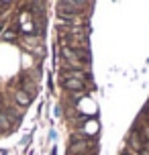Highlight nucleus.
Wrapping results in <instances>:
<instances>
[{"label": "nucleus", "instance_id": "obj_1", "mask_svg": "<svg viewBox=\"0 0 149 155\" xmlns=\"http://www.w3.org/2000/svg\"><path fill=\"white\" fill-rule=\"evenodd\" d=\"M96 151V141L92 137H74L68 147V153L70 155H94Z\"/></svg>", "mask_w": 149, "mask_h": 155}, {"label": "nucleus", "instance_id": "obj_2", "mask_svg": "<svg viewBox=\"0 0 149 155\" xmlns=\"http://www.w3.org/2000/svg\"><path fill=\"white\" fill-rule=\"evenodd\" d=\"M61 82H63V88L65 90H71V92H80V90L86 88V82L76 80V78H61Z\"/></svg>", "mask_w": 149, "mask_h": 155}, {"label": "nucleus", "instance_id": "obj_3", "mask_svg": "<svg viewBox=\"0 0 149 155\" xmlns=\"http://www.w3.org/2000/svg\"><path fill=\"white\" fill-rule=\"evenodd\" d=\"M129 145H131L135 151H139V153H143V151H145V143H143L139 131H133L131 135H129Z\"/></svg>", "mask_w": 149, "mask_h": 155}, {"label": "nucleus", "instance_id": "obj_4", "mask_svg": "<svg viewBox=\"0 0 149 155\" xmlns=\"http://www.w3.org/2000/svg\"><path fill=\"white\" fill-rule=\"evenodd\" d=\"M15 98H16V102H18L21 106H29V104H31V98H33V96H29V94L25 92V90H16V92H15Z\"/></svg>", "mask_w": 149, "mask_h": 155}, {"label": "nucleus", "instance_id": "obj_5", "mask_svg": "<svg viewBox=\"0 0 149 155\" xmlns=\"http://www.w3.org/2000/svg\"><path fill=\"white\" fill-rule=\"evenodd\" d=\"M0 37L6 39V41H12V39H16V31L15 29H4V31L0 33Z\"/></svg>", "mask_w": 149, "mask_h": 155}, {"label": "nucleus", "instance_id": "obj_6", "mask_svg": "<svg viewBox=\"0 0 149 155\" xmlns=\"http://www.w3.org/2000/svg\"><path fill=\"white\" fill-rule=\"evenodd\" d=\"M139 135H141L143 141H147L149 143V124H141V129H139Z\"/></svg>", "mask_w": 149, "mask_h": 155}, {"label": "nucleus", "instance_id": "obj_7", "mask_svg": "<svg viewBox=\"0 0 149 155\" xmlns=\"http://www.w3.org/2000/svg\"><path fill=\"white\" fill-rule=\"evenodd\" d=\"M10 124V120H8V116L4 114V112H0V127H8Z\"/></svg>", "mask_w": 149, "mask_h": 155}, {"label": "nucleus", "instance_id": "obj_8", "mask_svg": "<svg viewBox=\"0 0 149 155\" xmlns=\"http://www.w3.org/2000/svg\"><path fill=\"white\" fill-rule=\"evenodd\" d=\"M141 155H149V151H143V153H141Z\"/></svg>", "mask_w": 149, "mask_h": 155}, {"label": "nucleus", "instance_id": "obj_9", "mask_svg": "<svg viewBox=\"0 0 149 155\" xmlns=\"http://www.w3.org/2000/svg\"><path fill=\"white\" fill-rule=\"evenodd\" d=\"M147 112H149V108H147Z\"/></svg>", "mask_w": 149, "mask_h": 155}]
</instances>
